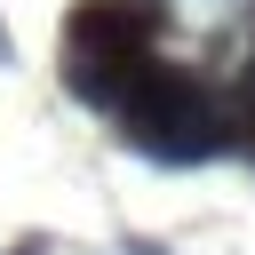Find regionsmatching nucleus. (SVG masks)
I'll use <instances>...</instances> for the list:
<instances>
[{
  "mask_svg": "<svg viewBox=\"0 0 255 255\" xmlns=\"http://www.w3.org/2000/svg\"><path fill=\"white\" fill-rule=\"evenodd\" d=\"M151 32H159L151 8H128V0H80L72 24H64V48H72V56H128V48H143Z\"/></svg>",
  "mask_w": 255,
  "mask_h": 255,
  "instance_id": "1",
  "label": "nucleus"
},
{
  "mask_svg": "<svg viewBox=\"0 0 255 255\" xmlns=\"http://www.w3.org/2000/svg\"><path fill=\"white\" fill-rule=\"evenodd\" d=\"M0 255H48V239H40V231H24V239H8Z\"/></svg>",
  "mask_w": 255,
  "mask_h": 255,
  "instance_id": "2",
  "label": "nucleus"
},
{
  "mask_svg": "<svg viewBox=\"0 0 255 255\" xmlns=\"http://www.w3.org/2000/svg\"><path fill=\"white\" fill-rule=\"evenodd\" d=\"M128 255H167V247L159 239H128Z\"/></svg>",
  "mask_w": 255,
  "mask_h": 255,
  "instance_id": "3",
  "label": "nucleus"
}]
</instances>
